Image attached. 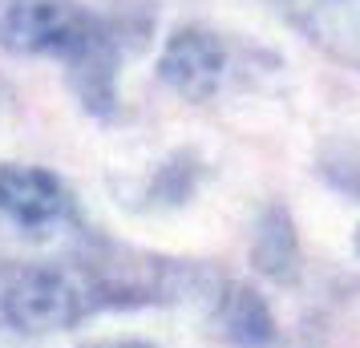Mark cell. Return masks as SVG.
Segmentation results:
<instances>
[{
	"instance_id": "3957f363",
	"label": "cell",
	"mask_w": 360,
	"mask_h": 348,
	"mask_svg": "<svg viewBox=\"0 0 360 348\" xmlns=\"http://www.w3.org/2000/svg\"><path fill=\"white\" fill-rule=\"evenodd\" d=\"M158 77L186 101H211L227 77L223 37L211 29H198V25H182L179 33H170L158 57Z\"/></svg>"
},
{
	"instance_id": "52a82bcc",
	"label": "cell",
	"mask_w": 360,
	"mask_h": 348,
	"mask_svg": "<svg viewBox=\"0 0 360 348\" xmlns=\"http://www.w3.org/2000/svg\"><path fill=\"white\" fill-rule=\"evenodd\" d=\"M219 328L231 344L239 348H271L276 344V316L267 308V299L247 288V283H231L219 296Z\"/></svg>"
},
{
	"instance_id": "8992f818",
	"label": "cell",
	"mask_w": 360,
	"mask_h": 348,
	"mask_svg": "<svg viewBox=\"0 0 360 348\" xmlns=\"http://www.w3.org/2000/svg\"><path fill=\"white\" fill-rule=\"evenodd\" d=\"M117 37L101 41L98 49H89L85 57L69 61L65 77L73 85V94L94 117H114L117 114Z\"/></svg>"
},
{
	"instance_id": "ba28073f",
	"label": "cell",
	"mask_w": 360,
	"mask_h": 348,
	"mask_svg": "<svg viewBox=\"0 0 360 348\" xmlns=\"http://www.w3.org/2000/svg\"><path fill=\"white\" fill-rule=\"evenodd\" d=\"M251 264L276 283H292L300 276V243H295V227L283 207L263 211L255 239H251Z\"/></svg>"
},
{
	"instance_id": "5b68a950",
	"label": "cell",
	"mask_w": 360,
	"mask_h": 348,
	"mask_svg": "<svg viewBox=\"0 0 360 348\" xmlns=\"http://www.w3.org/2000/svg\"><path fill=\"white\" fill-rule=\"evenodd\" d=\"M292 20L332 61L360 69V0H288Z\"/></svg>"
},
{
	"instance_id": "6da1fadb",
	"label": "cell",
	"mask_w": 360,
	"mask_h": 348,
	"mask_svg": "<svg viewBox=\"0 0 360 348\" xmlns=\"http://www.w3.org/2000/svg\"><path fill=\"white\" fill-rule=\"evenodd\" d=\"M110 37H114L110 25L82 8L77 0H4L0 4V49L17 57H57L69 65Z\"/></svg>"
},
{
	"instance_id": "7a4b0ae2",
	"label": "cell",
	"mask_w": 360,
	"mask_h": 348,
	"mask_svg": "<svg viewBox=\"0 0 360 348\" xmlns=\"http://www.w3.org/2000/svg\"><path fill=\"white\" fill-rule=\"evenodd\" d=\"M89 312V288L65 267H17L0 283V320L25 336L73 328Z\"/></svg>"
},
{
	"instance_id": "30bf717a",
	"label": "cell",
	"mask_w": 360,
	"mask_h": 348,
	"mask_svg": "<svg viewBox=\"0 0 360 348\" xmlns=\"http://www.w3.org/2000/svg\"><path fill=\"white\" fill-rule=\"evenodd\" d=\"M356 251H360V227H356Z\"/></svg>"
},
{
	"instance_id": "9c48e42d",
	"label": "cell",
	"mask_w": 360,
	"mask_h": 348,
	"mask_svg": "<svg viewBox=\"0 0 360 348\" xmlns=\"http://www.w3.org/2000/svg\"><path fill=\"white\" fill-rule=\"evenodd\" d=\"M98 348H134V344H98Z\"/></svg>"
},
{
	"instance_id": "277c9868",
	"label": "cell",
	"mask_w": 360,
	"mask_h": 348,
	"mask_svg": "<svg viewBox=\"0 0 360 348\" xmlns=\"http://www.w3.org/2000/svg\"><path fill=\"white\" fill-rule=\"evenodd\" d=\"M69 211H73V195L53 170L20 162L0 166V215L13 219L17 227L45 231L53 223L69 219Z\"/></svg>"
}]
</instances>
